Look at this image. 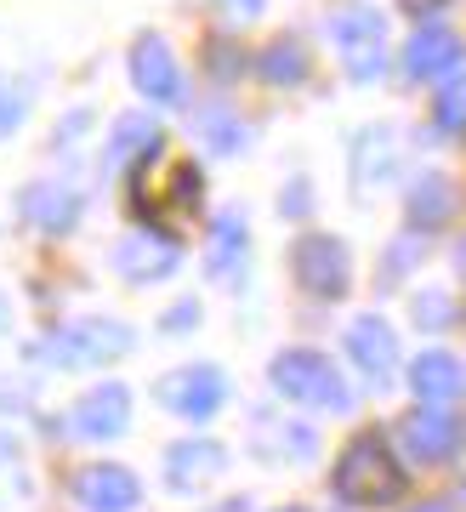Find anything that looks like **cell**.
I'll use <instances>...</instances> for the list:
<instances>
[{
	"instance_id": "2e32d148",
	"label": "cell",
	"mask_w": 466,
	"mask_h": 512,
	"mask_svg": "<svg viewBox=\"0 0 466 512\" xmlns=\"http://www.w3.org/2000/svg\"><path fill=\"white\" fill-rule=\"evenodd\" d=\"M222 467H228V450H222V444L182 439V444H171V456H165V484H171V490H199V484L222 478Z\"/></svg>"
},
{
	"instance_id": "8fae6325",
	"label": "cell",
	"mask_w": 466,
	"mask_h": 512,
	"mask_svg": "<svg viewBox=\"0 0 466 512\" xmlns=\"http://www.w3.org/2000/svg\"><path fill=\"white\" fill-rule=\"evenodd\" d=\"M23 217L46 228V234H69L74 222H80V188L74 183H57V177H40V183L23 188Z\"/></svg>"
},
{
	"instance_id": "3957f363",
	"label": "cell",
	"mask_w": 466,
	"mask_h": 512,
	"mask_svg": "<svg viewBox=\"0 0 466 512\" xmlns=\"http://www.w3.org/2000/svg\"><path fill=\"white\" fill-rule=\"evenodd\" d=\"M330 40H336V52L353 80H376L387 69V23H381L376 6H359V0L336 6L330 12Z\"/></svg>"
},
{
	"instance_id": "cb8c5ba5",
	"label": "cell",
	"mask_w": 466,
	"mask_h": 512,
	"mask_svg": "<svg viewBox=\"0 0 466 512\" xmlns=\"http://www.w3.org/2000/svg\"><path fill=\"white\" fill-rule=\"evenodd\" d=\"M23 109H29V92H18V80H0V137L23 126Z\"/></svg>"
},
{
	"instance_id": "e0dca14e",
	"label": "cell",
	"mask_w": 466,
	"mask_h": 512,
	"mask_svg": "<svg viewBox=\"0 0 466 512\" xmlns=\"http://www.w3.org/2000/svg\"><path fill=\"white\" fill-rule=\"evenodd\" d=\"M455 205H461V194H455V183H449L444 171H427V177L410 183V222L415 228H444L455 217Z\"/></svg>"
},
{
	"instance_id": "277c9868",
	"label": "cell",
	"mask_w": 466,
	"mask_h": 512,
	"mask_svg": "<svg viewBox=\"0 0 466 512\" xmlns=\"http://www.w3.org/2000/svg\"><path fill=\"white\" fill-rule=\"evenodd\" d=\"M120 353H131V330L120 325V319H74V325H63L40 348V359L46 365H63V370H80V365H103V359H120Z\"/></svg>"
},
{
	"instance_id": "9c48e42d",
	"label": "cell",
	"mask_w": 466,
	"mask_h": 512,
	"mask_svg": "<svg viewBox=\"0 0 466 512\" xmlns=\"http://www.w3.org/2000/svg\"><path fill=\"white\" fill-rule=\"evenodd\" d=\"M131 80L148 103H177L182 97V74H177V57L160 35H137L131 40Z\"/></svg>"
},
{
	"instance_id": "44dd1931",
	"label": "cell",
	"mask_w": 466,
	"mask_h": 512,
	"mask_svg": "<svg viewBox=\"0 0 466 512\" xmlns=\"http://www.w3.org/2000/svg\"><path fill=\"white\" fill-rule=\"evenodd\" d=\"M256 63H262V80H273V86H296V80H307V52H302V40H290V35H279Z\"/></svg>"
},
{
	"instance_id": "30bf717a",
	"label": "cell",
	"mask_w": 466,
	"mask_h": 512,
	"mask_svg": "<svg viewBox=\"0 0 466 512\" xmlns=\"http://www.w3.org/2000/svg\"><path fill=\"white\" fill-rule=\"evenodd\" d=\"M449 69H461V35L444 23H421L404 40V74L410 80H444Z\"/></svg>"
},
{
	"instance_id": "603a6c76",
	"label": "cell",
	"mask_w": 466,
	"mask_h": 512,
	"mask_svg": "<svg viewBox=\"0 0 466 512\" xmlns=\"http://www.w3.org/2000/svg\"><path fill=\"white\" fill-rule=\"evenodd\" d=\"M432 120H438V131H461L466 126V74H461V80H449L444 92H438Z\"/></svg>"
},
{
	"instance_id": "4316f807",
	"label": "cell",
	"mask_w": 466,
	"mask_h": 512,
	"mask_svg": "<svg viewBox=\"0 0 466 512\" xmlns=\"http://www.w3.org/2000/svg\"><path fill=\"white\" fill-rule=\"evenodd\" d=\"M216 6H222L233 23H245V18H256V12H262V0H216Z\"/></svg>"
},
{
	"instance_id": "ffe728a7",
	"label": "cell",
	"mask_w": 466,
	"mask_h": 512,
	"mask_svg": "<svg viewBox=\"0 0 466 512\" xmlns=\"http://www.w3.org/2000/svg\"><path fill=\"white\" fill-rule=\"evenodd\" d=\"M194 131H199V143L216 148V154H233V148L245 143V126H239V114H233L228 103H199Z\"/></svg>"
},
{
	"instance_id": "d6986e66",
	"label": "cell",
	"mask_w": 466,
	"mask_h": 512,
	"mask_svg": "<svg viewBox=\"0 0 466 512\" xmlns=\"http://www.w3.org/2000/svg\"><path fill=\"white\" fill-rule=\"evenodd\" d=\"M393 154H398V131L393 126H370L359 137V165H353V183L359 188H376L387 171H393Z\"/></svg>"
},
{
	"instance_id": "5b68a950",
	"label": "cell",
	"mask_w": 466,
	"mask_h": 512,
	"mask_svg": "<svg viewBox=\"0 0 466 512\" xmlns=\"http://www.w3.org/2000/svg\"><path fill=\"white\" fill-rule=\"evenodd\" d=\"M290 274H296V285H302L307 296H324V302H336V296H347V279H353V268H347V245L330 234H307L290 245Z\"/></svg>"
},
{
	"instance_id": "6da1fadb",
	"label": "cell",
	"mask_w": 466,
	"mask_h": 512,
	"mask_svg": "<svg viewBox=\"0 0 466 512\" xmlns=\"http://www.w3.org/2000/svg\"><path fill=\"white\" fill-rule=\"evenodd\" d=\"M336 490L353 507H393L398 495H404V467H398V456L387 450L381 433H359V439L341 450Z\"/></svg>"
},
{
	"instance_id": "5bb4252c",
	"label": "cell",
	"mask_w": 466,
	"mask_h": 512,
	"mask_svg": "<svg viewBox=\"0 0 466 512\" xmlns=\"http://www.w3.org/2000/svg\"><path fill=\"white\" fill-rule=\"evenodd\" d=\"M410 387H415V399L427 404V410H444L449 399H461L466 393V365L455 359V353H444V348H427L410 365Z\"/></svg>"
},
{
	"instance_id": "7402d4cb",
	"label": "cell",
	"mask_w": 466,
	"mask_h": 512,
	"mask_svg": "<svg viewBox=\"0 0 466 512\" xmlns=\"http://www.w3.org/2000/svg\"><path fill=\"white\" fill-rule=\"evenodd\" d=\"M239 256H245V222L222 217L216 222V234H211V274H228Z\"/></svg>"
},
{
	"instance_id": "7c38bea8",
	"label": "cell",
	"mask_w": 466,
	"mask_h": 512,
	"mask_svg": "<svg viewBox=\"0 0 466 512\" xmlns=\"http://www.w3.org/2000/svg\"><path fill=\"white\" fill-rule=\"evenodd\" d=\"M398 439H404V450H410L415 461H449L455 450H461V427L444 416V410H410V416L398 421Z\"/></svg>"
},
{
	"instance_id": "83f0119b",
	"label": "cell",
	"mask_w": 466,
	"mask_h": 512,
	"mask_svg": "<svg viewBox=\"0 0 466 512\" xmlns=\"http://www.w3.org/2000/svg\"><path fill=\"white\" fill-rule=\"evenodd\" d=\"M279 211H285V217H302V211H307V183H290V188H285V205H279Z\"/></svg>"
},
{
	"instance_id": "d4e9b609",
	"label": "cell",
	"mask_w": 466,
	"mask_h": 512,
	"mask_svg": "<svg viewBox=\"0 0 466 512\" xmlns=\"http://www.w3.org/2000/svg\"><path fill=\"white\" fill-rule=\"evenodd\" d=\"M415 325H432V330H438V325H449V302H444V296H415Z\"/></svg>"
},
{
	"instance_id": "1f68e13d",
	"label": "cell",
	"mask_w": 466,
	"mask_h": 512,
	"mask_svg": "<svg viewBox=\"0 0 466 512\" xmlns=\"http://www.w3.org/2000/svg\"><path fill=\"white\" fill-rule=\"evenodd\" d=\"M285 512H302V507H285Z\"/></svg>"
},
{
	"instance_id": "8992f818",
	"label": "cell",
	"mask_w": 466,
	"mask_h": 512,
	"mask_svg": "<svg viewBox=\"0 0 466 512\" xmlns=\"http://www.w3.org/2000/svg\"><path fill=\"white\" fill-rule=\"evenodd\" d=\"M154 393H160V404L165 410H177V416L211 421L216 410H222V399H228V382H222V370L216 365H182V370H171Z\"/></svg>"
},
{
	"instance_id": "ba28073f",
	"label": "cell",
	"mask_w": 466,
	"mask_h": 512,
	"mask_svg": "<svg viewBox=\"0 0 466 512\" xmlns=\"http://www.w3.org/2000/svg\"><path fill=\"white\" fill-rule=\"evenodd\" d=\"M126 421H131V393L120 382H103L69 410V433L74 439H114V433H126Z\"/></svg>"
},
{
	"instance_id": "52a82bcc",
	"label": "cell",
	"mask_w": 466,
	"mask_h": 512,
	"mask_svg": "<svg viewBox=\"0 0 466 512\" xmlns=\"http://www.w3.org/2000/svg\"><path fill=\"white\" fill-rule=\"evenodd\" d=\"M137 495H143V484H137L131 467L97 461V467H80V473H74V501H80L86 512H131Z\"/></svg>"
},
{
	"instance_id": "4fadbf2b",
	"label": "cell",
	"mask_w": 466,
	"mask_h": 512,
	"mask_svg": "<svg viewBox=\"0 0 466 512\" xmlns=\"http://www.w3.org/2000/svg\"><path fill=\"white\" fill-rule=\"evenodd\" d=\"M347 353H353V365H359L370 382H387V370L398 365L393 325H387L381 313H359V319L347 325Z\"/></svg>"
},
{
	"instance_id": "9a60e30c",
	"label": "cell",
	"mask_w": 466,
	"mask_h": 512,
	"mask_svg": "<svg viewBox=\"0 0 466 512\" xmlns=\"http://www.w3.org/2000/svg\"><path fill=\"white\" fill-rule=\"evenodd\" d=\"M177 268V251H171V239L160 234H126L114 245V274L131 279V285H154Z\"/></svg>"
},
{
	"instance_id": "7a4b0ae2",
	"label": "cell",
	"mask_w": 466,
	"mask_h": 512,
	"mask_svg": "<svg viewBox=\"0 0 466 512\" xmlns=\"http://www.w3.org/2000/svg\"><path fill=\"white\" fill-rule=\"evenodd\" d=\"M273 387H279V399H296V404H313V410H347L353 393L341 382V370L313 348H290L273 359Z\"/></svg>"
},
{
	"instance_id": "4dcf8cb0",
	"label": "cell",
	"mask_w": 466,
	"mask_h": 512,
	"mask_svg": "<svg viewBox=\"0 0 466 512\" xmlns=\"http://www.w3.org/2000/svg\"><path fill=\"white\" fill-rule=\"evenodd\" d=\"M461 268H466V245H461Z\"/></svg>"
},
{
	"instance_id": "ac0fdd59",
	"label": "cell",
	"mask_w": 466,
	"mask_h": 512,
	"mask_svg": "<svg viewBox=\"0 0 466 512\" xmlns=\"http://www.w3.org/2000/svg\"><path fill=\"white\" fill-rule=\"evenodd\" d=\"M148 148H160V120L154 114H120L108 126V165L131 160V154H148Z\"/></svg>"
},
{
	"instance_id": "484cf974",
	"label": "cell",
	"mask_w": 466,
	"mask_h": 512,
	"mask_svg": "<svg viewBox=\"0 0 466 512\" xmlns=\"http://www.w3.org/2000/svg\"><path fill=\"white\" fill-rule=\"evenodd\" d=\"M410 262H415V245H410V239H398V245H393V262L381 268V279H398L404 268H410Z\"/></svg>"
},
{
	"instance_id": "f546056e",
	"label": "cell",
	"mask_w": 466,
	"mask_h": 512,
	"mask_svg": "<svg viewBox=\"0 0 466 512\" xmlns=\"http://www.w3.org/2000/svg\"><path fill=\"white\" fill-rule=\"evenodd\" d=\"M410 6H415V12H421V6H438V0H410Z\"/></svg>"
},
{
	"instance_id": "f1b7e54d",
	"label": "cell",
	"mask_w": 466,
	"mask_h": 512,
	"mask_svg": "<svg viewBox=\"0 0 466 512\" xmlns=\"http://www.w3.org/2000/svg\"><path fill=\"white\" fill-rule=\"evenodd\" d=\"M410 512H455V507H444V501H421V507H410Z\"/></svg>"
}]
</instances>
